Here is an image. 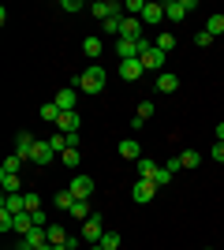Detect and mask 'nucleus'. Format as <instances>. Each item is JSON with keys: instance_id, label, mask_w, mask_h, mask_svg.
I'll return each mask as SVG.
<instances>
[{"instance_id": "obj_4", "label": "nucleus", "mask_w": 224, "mask_h": 250, "mask_svg": "<svg viewBox=\"0 0 224 250\" xmlns=\"http://www.w3.org/2000/svg\"><path fill=\"white\" fill-rule=\"evenodd\" d=\"M153 194H157V183H153V179H135V187H131V198L139 202V206L153 202Z\"/></svg>"}, {"instance_id": "obj_34", "label": "nucleus", "mask_w": 224, "mask_h": 250, "mask_svg": "<svg viewBox=\"0 0 224 250\" xmlns=\"http://www.w3.org/2000/svg\"><path fill=\"white\" fill-rule=\"evenodd\" d=\"M26 213H41V198L38 194H26Z\"/></svg>"}, {"instance_id": "obj_30", "label": "nucleus", "mask_w": 224, "mask_h": 250, "mask_svg": "<svg viewBox=\"0 0 224 250\" xmlns=\"http://www.w3.org/2000/svg\"><path fill=\"white\" fill-rule=\"evenodd\" d=\"M213 42H217V38H213L209 30H198V34H194V45H198V49H209Z\"/></svg>"}, {"instance_id": "obj_23", "label": "nucleus", "mask_w": 224, "mask_h": 250, "mask_svg": "<svg viewBox=\"0 0 224 250\" xmlns=\"http://www.w3.org/2000/svg\"><path fill=\"white\" fill-rule=\"evenodd\" d=\"M41 120H45V124H56V120H60V108H56L53 101H45L41 104Z\"/></svg>"}, {"instance_id": "obj_19", "label": "nucleus", "mask_w": 224, "mask_h": 250, "mask_svg": "<svg viewBox=\"0 0 224 250\" xmlns=\"http://www.w3.org/2000/svg\"><path fill=\"white\" fill-rule=\"evenodd\" d=\"M0 183H4V190H8V194H19V172H0Z\"/></svg>"}, {"instance_id": "obj_1", "label": "nucleus", "mask_w": 224, "mask_h": 250, "mask_svg": "<svg viewBox=\"0 0 224 250\" xmlns=\"http://www.w3.org/2000/svg\"><path fill=\"white\" fill-rule=\"evenodd\" d=\"M75 86H79L82 94H101V90H105V67H101V63H90L86 71H79Z\"/></svg>"}, {"instance_id": "obj_25", "label": "nucleus", "mask_w": 224, "mask_h": 250, "mask_svg": "<svg viewBox=\"0 0 224 250\" xmlns=\"http://www.w3.org/2000/svg\"><path fill=\"white\" fill-rule=\"evenodd\" d=\"M45 142H49V146L56 149V157H60V153H64V149H67V135H60V131H56V135H49V138H45Z\"/></svg>"}, {"instance_id": "obj_3", "label": "nucleus", "mask_w": 224, "mask_h": 250, "mask_svg": "<svg viewBox=\"0 0 224 250\" xmlns=\"http://www.w3.org/2000/svg\"><path fill=\"white\" fill-rule=\"evenodd\" d=\"M194 11V0H168L164 4V19H172V22H183L187 15Z\"/></svg>"}, {"instance_id": "obj_44", "label": "nucleus", "mask_w": 224, "mask_h": 250, "mask_svg": "<svg viewBox=\"0 0 224 250\" xmlns=\"http://www.w3.org/2000/svg\"><path fill=\"white\" fill-rule=\"evenodd\" d=\"M19 250H30V247H19Z\"/></svg>"}, {"instance_id": "obj_18", "label": "nucleus", "mask_w": 224, "mask_h": 250, "mask_svg": "<svg viewBox=\"0 0 224 250\" xmlns=\"http://www.w3.org/2000/svg\"><path fill=\"white\" fill-rule=\"evenodd\" d=\"M0 206L8 209V213H26V194H4Z\"/></svg>"}, {"instance_id": "obj_7", "label": "nucleus", "mask_w": 224, "mask_h": 250, "mask_svg": "<svg viewBox=\"0 0 224 250\" xmlns=\"http://www.w3.org/2000/svg\"><path fill=\"white\" fill-rule=\"evenodd\" d=\"M75 101H79L75 86H64V90H56V97H53V104L60 108V112H75Z\"/></svg>"}, {"instance_id": "obj_15", "label": "nucleus", "mask_w": 224, "mask_h": 250, "mask_svg": "<svg viewBox=\"0 0 224 250\" xmlns=\"http://www.w3.org/2000/svg\"><path fill=\"white\" fill-rule=\"evenodd\" d=\"M120 38L139 42V38H142V19H131V15H123V30H120Z\"/></svg>"}, {"instance_id": "obj_28", "label": "nucleus", "mask_w": 224, "mask_h": 250, "mask_svg": "<svg viewBox=\"0 0 224 250\" xmlns=\"http://www.w3.org/2000/svg\"><path fill=\"white\" fill-rule=\"evenodd\" d=\"M60 161H64L67 168H79V165H82V157H79V149H64V153H60Z\"/></svg>"}, {"instance_id": "obj_24", "label": "nucleus", "mask_w": 224, "mask_h": 250, "mask_svg": "<svg viewBox=\"0 0 224 250\" xmlns=\"http://www.w3.org/2000/svg\"><path fill=\"white\" fill-rule=\"evenodd\" d=\"M180 161H183V168H198L202 165V153H198V149H187V153H180Z\"/></svg>"}, {"instance_id": "obj_43", "label": "nucleus", "mask_w": 224, "mask_h": 250, "mask_svg": "<svg viewBox=\"0 0 224 250\" xmlns=\"http://www.w3.org/2000/svg\"><path fill=\"white\" fill-rule=\"evenodd\" d=\"M90 250H105V247H101V243H94V247H90Z\"/></svg>"}, {"instance_id": "obj_2", "label": "nucleus", "mask_w": 224, "mask_h": 250, "mask_svg": "<svg viewBox=\"0 0 224 250\" xmlns=\"http://www.w3.org/2000/svg\"><path fill=\"white\" fill-rule=\"evenodd\" d=\"M82 239L90 243V247L105 239V217H101V213H90V220H82Z\"/></svg>"}, {"instance_id": "obj_5", "label": "nucleus", "mask_w": 224, "mask_h": 250, "mask_svg": "<svg viewBox=\"0 0 224 250\" xmlns=\"http://www.w3.org/2000/svg\"><path fill=\"white\" fill-rule=\"evenodd\" d=\"M90 15H97L101 22H108L112 15H123V8H120L116 0H97V4H90Z\"/></svg>"}, {"instance_id": "obj_20", "label": "nucleus", "mask_w": 224, "mask_h": 250, "mask_svg": "<svg viewBox=\"0 0 224 250\" xmlns=\"http://www.w3.org/2000/svg\"><path fill=\"white\" fill-rule=\"evenodd\" d=\"M101 49H105V42H97V38H86L82 42V52L90 56V60H101Z\"/></svg>"}, {"instance_id": "obj_26", "label": "nucleus", "mask_w": 224, "mask_h": 250, "mask_svg": "<svg viewBox=\"0 0 224 250\" xmlns=\"http://www.w3.org/2000/svg\"><path fill=\"white\" fill-rule=\"evenodd\" d=\"M75 202H79V198H75L71 190H60V194H56V206L64 209V213H71V206H75Z\"/></svg>"}, {"instance_id": "obj_16", "label": "nucleus", "mask_w": 224, "mask_h": 250, "mask_svg": "<svg viewBox=\"0 0 224 250\" xmlns=\"http://www.w3.org/2000/svg\"><path fill=\"white\" fill-rule=\"evenodd\" d=\"M161 19H164V4H146V11H142V26H157Z\"/></svg>"}, {"instance_id": "obj_14", "label": "nucleus", "mask_w": 224, "mask_h": 250, "mask_svg": "<svg viewBox=\"0 0 224 250\" xmlns=\"http://www.w3.org/2000/svg\"><path fill=\"white\" fill-rule=\"evenodd\" d=\"M176 90H180V75L161 71V75H157V94H176Z\"/></svg>"}, {"instance_id": "obj_38", "label": "nucleus", "mask_w": 224, "mask_h": 250, "mask_svg": "<svg viewBox=\"0 0 224 250\" xmlns=\"http://www.w3.org/2000/svg\"><path fill=\"white\" fill-rule=\"evenodd\" d=\"M79 243H82V235H67V243H64V250H79Z\"/></svg>"}, {"instance_id": "obj_33", "label": "nucleus", "mask_w": 224, "mask_h": 250, "mask_svg": "<svg viewBox=\"0 0 224 250\" xmlns=\"http://www.w3.org/2000/svg\"><path fill=\"white\" fill-rule=\"evenodd\" d=\"M19 165H22V157H15V153H11L8 161H4V168H0V172H19Z\"/></svg>"}, {"instance_id": "obj_10", "label": "nucleus", "mask_w": 224, "mask_h": 250, "mask_svg": "<svg viewBox=\"0 0 224 250\" xmlns=\"http://www.w3.org/2000/svg\"><path fill=\"white\" fill-rule=\"evenodd\" d=\"M67 190H71V194H75L79 202H86L90 194H94V179H90V176H75V179H71V187H67Z\"/></svg>"}, {"instance_id": "obj_6", "label": "nucleus", "mask_w": 224, "mask_h": 250, "mask_svg": "<svg viewBox=\"0 0 224 250\" xmlns=\"http://www.w3.org/2000/svg\"><path fill=\"white\" fill-rule=\"evenodd\" d=\"M164 56H168V52H161L157 45H149L139 60H142V67H146V71H161V67H164Z\"/></svg>"}, {"instance_id": "obj_11", "label": "nucleus", "mask_w": 224, "mask_h": 250, "mask_svg": "<svg viewBox=\"0 0 224 250\" xmlns=\"http://www.w3.org/2000/svg\"><path fill=\"white\" fill-rule=\"evenodd\" d=\"M34 142H38V138H34L30 131H19V138H15V157L30 161V153H34Z\"/></svg>"}, {"instance_id": "obj_36", "label": "nucleus", "mask_w": 224, "mask_h": 250, "mask_svg": "<svg viewBox=\"0 0 224 250\" xmlns=\"http://www.w3.org/2000/svg\"><path fill=\"white\" fill-rule=\"evenodd\" d=\"M153 183H157V187H164V183H172V172L164 165H161V172H157V179H153Z\"/></svg>"}, {"instance_id": "obj_13", "label": "nucleus", "mask_w": 224, "mask_h": 250, "mask_svg": "<svg viewBox=\"0 0 224 250\" xmlns=\"http://www.w3.org/2000/svg\"><path fill=\"white\" fill-rule=\"evenodd\" d=\"M79 124H82V120H79V112H60L56 131H60V135H75V131H79Z\"/></svg>"}, {"instance_id": "obj_8", "label": "nucleus", "mask_w": 224, "mask_h": 250, "mask_svg": "<svg viewBox=\"0 0 224 250\" xmlns=\"http://www.w3.org/2000/svg\"><path fill=\"white\" fill-rule=\"evenodd\" d=\"M142 71H146L142 60H120V79H123V83H139Z\"/></svg>"}, {"instance_id": "obj_27", "label": "nucleus", "mask_w": 224, "mask_h": 250, "mask_svg": "<svg viewBox=\"0 0 224 250\" xmlns=\"http://www.w3.org/2000/svg\"><path fill=\"white\" fill-rule=\"evenodd\" d=\"M205 30L213 34V38H221V34H224V15H209V22H205Z\"/></svg>"}, {"instance_id": "obj_9", "label": "nucleus", "mask_w": 224, "mask_h": 250, "mask_svg": "<svg viewBox=\"0 0 224 250\" xmlns=\"http://www.w3.org/2000/svg\"><path fill=\"white\" fill-rule=\"evenodd\" d=\"M30 161H34V165H49V161H56V149L49 146L45 138H38V142H34V153H30Z\"/></svg>"}, {"instance_id": "obj_21", "label": "nucleus", "mask_w": 224, "mask_h": 250, "mask_svg": "<svg viewBox=\"0 0 224 250\" xmlns=\"http://www.w3.org/2000/svg\"><path fill=\"white\" fill-rule=\"evenodd\" d=\"M161 165L157 161H139V179H157Z\"/></svg>"}, {"instance_id": "obj_42", "label": "nucleus", "mask_w": 224, "mask_h": 250, "mask_svg": "<svg viewBox=\"0 0 224 250\" xmlns=\"http://www.w3.org/2000/svg\"><path fill=\"white\" fill-rule=\"evenodd\" d=\"M38 250H64V247H53V243H45V247H38Z\"/></svg>"}, {"instance_id": "obj_29", "label": "nucleus", "mask_w": 224, "mask_h": 250, "mask_svg": "<svg viewBox=\"0 0 224 250\" xmlns=\"http://www.w3.org/2000/svg\"><path fill=\"white\" fill-rule=\"evenodd\" d=\"M71 217L75 220H90V202H75V206H71Z\"/></svg>"}, {"instance_id": "obj_12", "label": "nucleus", "mask_w": 224, "mask_h": 250, "mask_svg": "<svg viewBox=\"0 0 224 250\" xmlns=\"http://www.w3.org/2000/svg\"><path fill=\"white\" fill-rule=\"evenodd\" d=\"M45 243H49V231L34 224V228L26 231V235H22V243H19V247H30V250H38V247H45Z\"/></svg>"}, {"instance_id": "obj_37", "label": "nucleus", "mask_w": 224, "mask_h": 250, "mask_svg": "<svg viewBox=\"0 0 224 250\" xmlns=\"http://www.w3.org/2000/svg\"><path fill=\"white\" fill-rule=\"evenodd\" d=\"M149 116H153V101H142L139 104V120H149Z\"/></svg>"}, {"instance_id": "obj_17", "label": "nucleus", "mask_w": 224, "mask_h": 250, "mask_svg": "<svg viewBox=\"0 0 224 250\" xmlns=\"http://www.w3.org/2000/svg\"><path fill=\"white\" fill-rule=\"evenodd\" d=\"M120 157H123V161H142V146L135 138H123V142H120Z\"/></svg>"}, {"instance_id": "obj_32", "label": "nucleus", "mask_w": 224, "mask_h": 250, "mask_svg": "<svg viewBox=\"0 0 224 250\" xmlns=\"http://www.w3.org/2000/svg\"><path fill=\"white\" fill-rule=\"evenodd\" d=\"M101 247H105V250H120V235H116V231H105Z\"/></svg>"}, {"instance_id": "obj_39", "label": "nucleus", "mask_w": 224, "mask_h": 250, "mask_svg": "<svg viewBox=\"0 0 224 250\" xmlns=\"http://www.w3.org/2000/svg\"><path fill=\"white\" fill-rule=\"evenodd\" d=\"M164 168H168L172 176H176V172H180V168H183V161H180V157H172V161H168V165H164Z\"/></svg>"}, {"instance_id": "obj_35", "label": "nucleus", "mask_w": 224, "mask_h": 250, "mask_svg": "<svg viewBox=\"0 0 224 250\" xmlns=\"http://www.w3.org/2000/svg\"><path fill=\"white\" fill-rule=\"evenodd\" d=\"M60 11L71 15V11H82V4H79V0H60Z\"/></svg>"}, {"instance_id": "obj_40", "label": "nucleus", "mask_w": 224, "mask_h": 250, "mask_svg": "<svg viewBox=\"0 0 224 250\" xmlns=\"http://www.w3.org/2000/svg\"><path fill=\"white\" fill-rule=\"evenodd\" d=\"M213 161H224V142H213Z\"/></svg>"}, {"instance_id": "obj_41", "label": "nucleus", "mask_w": 224, "mask_h": 250, "mask_svg": "<svg viewBox=\"0 0 224 250\" xmlns=\"http://www.w3.org/2000/svg\"><path fill=\"white\" fill-rule=\"evenodd\" d=\"M217 142H224V120L217 124Z\"/></svg>"}, {"instance_id": "obj_22", "label": "nucleus", "mask_w": 224, "mask_h": 250, "mask_svg": "<svg viewBox=\"0 0 224 250\" xmlns=\"http://www.w3.org/2000/svg\"><path fill=\"white\" fill-rule=\"evenodd\" d=\"M176 42H180V38H176V34H168V30H164V34H157V42H153V45H157L161 52H172V49H176Z\"/></svg>"}, {"instance_id": "obj_31", "label": "nucleus", "mask_w": 224, "mask_h": 250, "mask_svg": "<svg viewBox=\"0 0 224 250\" xmlns=\"http://www.w3.org/2000/svg\"><path fill=\"white\" fill-rule=\"evenodd\" d=\"M120 30H123V15H112L105 22V34H120Z\"/></svg>"}]
</instances>
